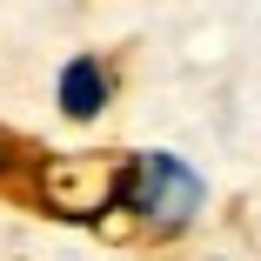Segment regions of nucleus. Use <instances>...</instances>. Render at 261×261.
I'll return each mask as SVG.
<instances>
[{
    "label": "nucleus",
    "mask_w": 261,
    "mask_h": 261,
    "mask_svg": "<svg viewBox=\"0 0 261 261\" xmlns=\"http://www.w3.org/2000/svg\"><path fill=\"white\" fill-rule=\"evenodd\" d=\"M121 201L134 207V215H147V228L174 234V228H188L201 215L207 188H201V174L188 161H174V154H141V161L127 168V194Z\"/></svg>",
    "instance_id": "nucleus-2"
},
{
    "label": "nucleus",
    "mask_w": 261,
    "mask_h": 261,
    "mask_svg": "<svg viewBox=\"0 0 261 261\" xmlns=\"http://www.w3.org/2000/svg\"><path fill=\"white\" fill-rule=\"evenodd\" d=\"M108 94H114V81H108V67H100L94 54H74L61 67V114L67 121H94L100 108H108Z\"/></svg>",
    "instance_id": "nucleus-3"
},
{
    "label": "nucleus",
    "mask_w": 261,
    "mask_h": 261,
    "mask_svg": "<svg viewBox=\"0 0 261 261\" xmlns=\"http://www.w3.org/2000/svg\"><path fill=\"white\" fill-rule=\"evenodd\" d=\"M127 154H81V161H47L40 168V201L61 221H94L100 207L127 194Z\"/></svg>",
    "instance_id": "nucleus-1"
}]
</instances>
